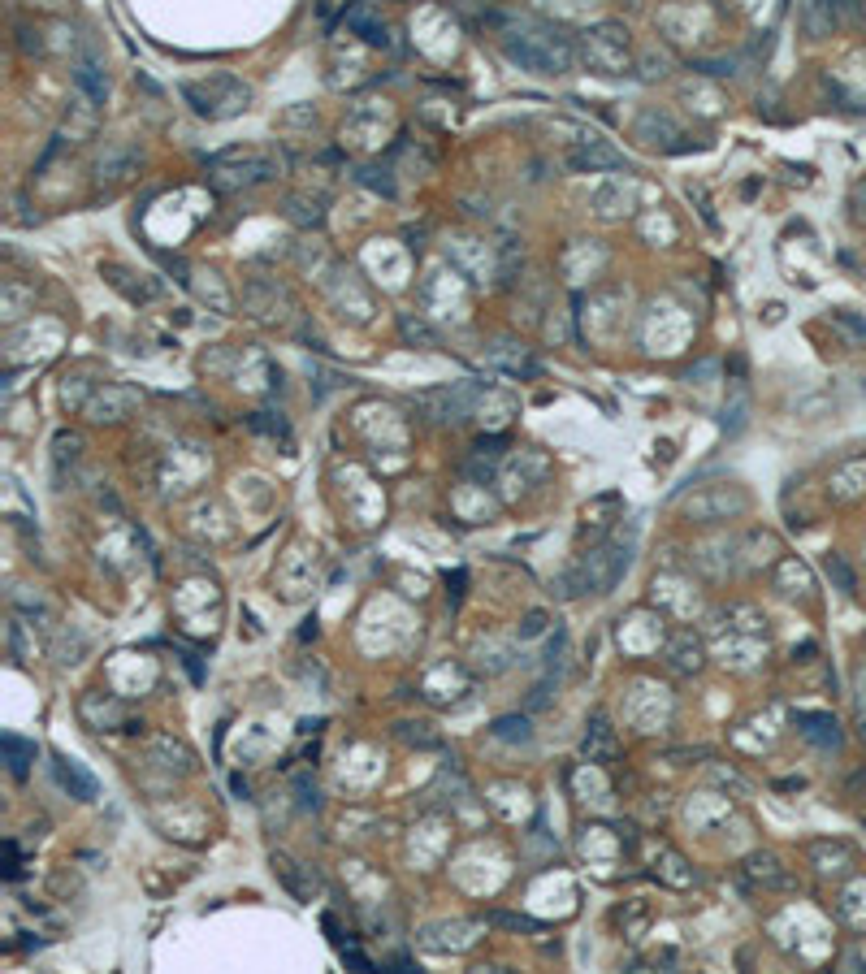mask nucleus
I'll list each match as a JSON object with an SVG mask.
<instances>
[{
  "label": "nucleus",
  "instance_id": "1",
  "mask_svg": "<svg viewBox=\"0 0 866 974\" xmlns=\"http://www.w3.org/2000/svg\"><path fill=\"white\" fill-rule=\"evenodd\" d=\"M494 35H498V48L511 65L520 70H533V74H568L576 65V48L572 39L555 31V26H542L533 18H520V13H494L490 18Z\"/></svg>",
  "mask_w": 866,
  "mask_h": 974
},
{
  "label": "nucleus",
  "instance_id": "2",
  "mask_svg": "<svg viewBox=\"0 0 866 974\" xmlns=\"http://www.w3.org/2000/svg\"><path fill=\"white\" fill-rule=\"evenodd\" d=\"M628 559L633 550L628 546H594L589 555H581L576 568H568L559 576V594L563 598H581V594H607V589L628 572Z\"/></svg>",
  "mask_w": 866,
  "mask_h": 974
},
{
  "label": "nucleus",
  "instance_id": "3",
  "mask_svg": "<svg viewBox=\"0 0 866 974\" xmlns=\"http://www.w3.org/2000/svg\"><path fill=\"white\" fill-rule=\"evenodd\" d=\"M182 96L191 100V109L200 117L221 122V117H234V113H243L247 104H252V87L239 83V78H230V74H213L208 83H187V87H182Z\"/></svg>",
  "mask_w": 866,
  "mask_h": 974
},
{
  "label": "nucleus",
  "instance_id": "4",
  "mask_svg": "<svg viewBox=\"0 0 866 974\" xmlns=\"http://www.w3.org/2000/svg\"><path fill=\"white\" fill-rule=\"evenodd\" d=\"M481 394H485L481 381H451V386H442V390L416 394V412L425 420H433V425H464V420L477 412Z\"/></svg>",
  "mask_w": 866,
  "mask_h": 974
},
{
  "label": "nucleus",
  "instance_id": "5",
  "mask_svg": "<svg viewBox=\"0 0 866 974\" xmlns=\"http://www.w3.org/2000/svg\"><path fill=\"white\" fill-rule=\"evenodd\" d=\"M581 57L594 74H624L628 70V26L624 22H598L581 39Z\"/></svg>",
  "mask_w": 866,
  "mask_h": 974
},
{
  "label": "nucleus",
  "instance_id": "6",
  "mask_svg": "<svg viewBox=\"0 0 866 974\" xmlns=\"http://www.w3.org/2000/svg\"><path fill=\"white\" fill-rule=\"evenodd\" d=\"M213 169V182L221 191H234V187H252V182H265L273 178V161L265 152H252V148H230L208 161Z\"/></svg>",
  "mask_w": 866,
  "mask_h": 974
},
{
  "label": "nucleus",
  "instance_id": "7",
  "mask_svg": "<svg viewBox=\"0 0 866 974\" xmlns=\"http://www.w3.org/2000/svg\"><path fill=\"white\" fill-rule=\"evenodd\" d=\"M745 507H750V498H745L741 490H728V485H715V490H706V494H693V498H689V503H685V516H689V520L711 524V520L741 516Z\"/></svg>",
  "mask_w": 866,
  "mask_h": 974
},
{
  "label": "nucleus",
  "instance_id": "8",
  "mask_svg": "<svg viewBox=\"0 0 866 974\" xmlns=\"http://www.w3.org/2000/svg\"><path fill=\"white\" fill-rule=\"evenodd\" d=\"M568 165L576 174H602V169H628L624 152H615L607 139H585L568 152Z\"/></svg>",
  "mask_w": 866,
  "mask_h": 974
},
{
  "label": "nucleus",
  "instance_id": "9",
  "mask_svg": "<svg viewBox=\"0 0 866 974\" xmlns=\"http://www.w3.org/2000/svg\"><path fill=\"white\" fill-rule=\"evenodd\" d=\"M343 22H347L356 35H364V44H373V48H395V39H390V26L382 22V13H377L373 0H356V5H351V9L343 13Z\"/></svg>",
  "mask_w": 866,
  "mask_h": 974
},
{
  "label": "nucleus",
  "instance_id": "10",
  "mask_svg": "<svg viewBox=\"0 0 866 974\" xmlns=\"http://www.w3.org/2000/svg\"><path fill=\"white\" fill-rule=\"evenodd\" d=\"M52 775H57V784H61L74 801H96V797H100V784L91 780V775H87L83 767H78L74 758L57 754V758H52Z\"/></svg>",
  "mask_w": 866,
  "mask_h": 974
},
{
  "label": "nucleus",
  "instance_id": "11",
  "mask_svg": "<svg viewBox=\"0 0 866 974\" xmlns=\"http://www.w3.org/2000/svg\"><path fill=\"white\" fill-rule=\"evenodd\" d=\"M797 728L819 749H841V723L832 715H823V710H797Z\"/></svg>",
  "mask_w": 866,
  "mask_h": 974
},
{
  "label": "nucleus",
  "instance_id": "12",
  "mask_svg": "<svg viewBox=\"0 0 866 974\" xmlns=\"http://www.w3.org/2000/svg\"><path fill=\"white\" fill-rule=\"evenodd\" d=\"M633 200H637V191H633V182H624V178H615V182H607V187L594 191L598 217H624L628 208H633Z\"/></svg>",
  "mask_w": 866,
  "mask_h": 974
},
{
  "label": "nucleus",
  "instance_id": "13",
  "mask_svg": "<svg viewBox=\"0 0 866 974\" xmlns=\"http://www.w3.org/2000/svg\"><path fill=\"white\" fill-rule=\"evenodd\" d=\"M836 22H841V9H836V0H806V5H802V26H806V35L823 39V35H832V31H836Z\"/></svg>",
  "mask_w": 866,
  "mask_h": 974
},
{
  "label": "nucleus",
  "instance_id": "14",
  "mask_svg": "<svg viewBox=\"0 0 866 974\" xmlns=\"http://www.w3.org/2000/svg\"><path fill=\"white\" fill-rule=\"evenodd\" d=\"M130 407H135V390H122V386H104V394L96 403L87 407L91 420H122Z\"/></svg>",
  "mask_w": 866,
  "mask_h": 974
},
{
  "label": "nucleus",
  "instance_id": "15",
  "mask_svg": "<svg viewBox=\"0 0 866 974\" xmlns=\"http://www.w3.org/2000/svg\"><path fill=\"white\" fill-rule=\"evenodd\" d=\"M0 745H5V758H9V775L13 780H26V771H31V762H35V745L22 741V736H13V732L0 736Z\"/></svg>",
  "mask_w": 866,
  "mask_h": 974
},
{
  "label": "nucleus",
  "instance_id": "16",
  "mask_svg": "<svg viewBox=\"0 0 866 974\" xmlns=\"http://www.w3.org/2000/svg\"><path fill=\"white\" fill-rule=\"evenodd\" d=\"M135 165H139V156L130 148H113L109 156H100V182H122V178H130Z\"/></svg>",
  "mask_w": 866,
  "mask_h": 974
},
{
  "label": "nucleus",
  "instance_id": "17",
  "mask_svg": "<svg viewBox=\"0 0 866 974\" xmlns=\"http://www.w3.org/2000/svg\"><path fill=\"white\" fill-rule=\"evenodd\" d=\"M607 511H620V498H615V494H602V498H594V503L585 507V533H594V537L607 533L611 529Z\"/></svg>",
  "mask_w": 866,
  "mask_h": 974
},
{
  "label": "nucleus",
  "instance_id": "18",
  "mask_svg": "<svg viewBox=\"0 0 866 974\" xmlns=\"http://www.w3.org/2000/svg\"><path fill=\"white\" fill-rule=\"evenodd\" d=\"M637 135L646 139V143H663V139H676V126H672V117L667 113H641L637 117Z\"/></svg>",
  "mask_w": 866,
  "mask_h": 974
},
{
  "label": "nucleus",
  "instance_id": "19",
  "mask_svg": "<svg viewBox=\"0 0 866 974\" xmlns=\"http://www.w3.org/2000/svg\"><path fill=\"white\" fill-rule=\"evenodd\" d=\"M498 741H507V745H529L533 741V728H529V719L524 715H503V719H494V728H490Z\"/></svg>",
  "mask_w": 866,
  "mask_h": 974
},
{
  "label": "nucleus",
  "instance_id": "20",
  "mask_svg": "<svg viewBox=\"0 0 866 974\" xmlns=\"http://www.w3.org/2000/svg\"><path fill=\"white\" fill-rule=\"evenodd\" d=\"M585 754L589 758H615V736H611V728H607V719H594V728H589V736H585Z\"/></svg>",
  "mask_w": 866,
  "mask_h": 974
},
{
  "label": "nucleus",
  "instance_id": "21",
  "mask_svg": "<svg viewBox=\"0 0 866 974\" xmlns=\"http://www.w3.org/2000/svg\"><path fill=\"white\" fill-rule=\"evenodd\" d=\"M74 78H78V87H83L91 100H104V91H109V78H104V70H100L96 61H83L74 70Z\"/></svg>",
  "mask_w": 866,
  "mask_h": 974
},
{
  "label": "nucleus",
  "instance_id": "22",
  "mask_svg": "<svg viewBox=\"0 0 866 974\" xmlns=\"http://www.w3.org/2000/svg\"><path fill=\"white\" fill-rule=\"evenodd\" d=\"M291 221H299V226H317V221H321V204L317 200H304V195H291Z\"/></svg>",
  "mask_w": 866,
  "mask_h": 974
},
{
  "label": "nucleus",
  "instance_id": "23",
  "mask_svg": "<svg viewBox=\"0 0 866 974\" xmlns=\"http://www.w3.org/2000/svg\"><path fill=\"white\" fill-rule=\"evenodd\" d=\"M356 178L364 182V187L382 191V195H395V182H390V169H377V165H369V169H360Z\"/></svg>",
  "mask_w": 866,
  "mask_h": 974
},
{
  "label": "nucleus",
  "instance_id": "24",
  "mask_svg": "<svg viewBox=\"0 0 866 974\" xmlns=\"http://www.w3.org/2000/svg\"><path fill=\"white\" fill-rule=\"evenodd\" d=\"M750 875H767V884H784V875L776 871V858H771V853H754V858H750Z\"/></svg>",
  "mask_w": 866,
  "mask_h": 974
},
{
  "label": "nucleus",
  "instance_id": "25",
  "mask_svg": "<svg viewBox=\"0 0 866 974\" xmlns=\"http://www.w3.org/2000/svg\"><path fill=\"white\" fill-rule=\"evenodd\" d=\"M828 576L845 589V594H854V572H849V563L841 555H828Z\"/></svg>",
  "mask_w": 866,
  "mask_h": 974
},
{
  "label": "nucleus",
  "instance_id": "26",
  "mask_svg": "<svg viewBox=\"0 0 866 974\" xmlns=\"http://www.w3.org/2000/svg\"><path fill=\"white\" fill-rule=\"evenodd\" d=\"M537 633H546V611H529V615H524V624H520V637L524 641L537 637Z\"/></svg>",
  "mask_w": 866,
  "mask_h": 974
},
{
  "label": "nucleus",
  "instance_id": "27",
  "mask_svg": "<svg viewBox=\"0 0 866 974\" xmlns=\"http://www.w3.org/2000/svg\"><path fill=\"white\" fill-rule=\"evenodd\" d=\"M399 325H403V334H408L412 342H425V347H433V342H438V338H433V334H429V329H425L421 321H412V317H403Z\"/></svg>",
  "mask_w": 866,
  "mask_h": 974
},
{
  "label": "nucleus",
  "instance_id": "28",
  "mask_svg": "<svg viewBox=\"0 0 866 974\" xmlns=\"http://www.w3.org/2000/svg\"><path fill=\"white\" fill-rule=\"evenodd\" d=\"M858 732H862V741H866V667L858 671Z\"/></svg>",
  "mask_w": 866,
  "mask_h": 974
},
{
  "label": "nucleus",
  "instance_id": "29",
  "mask_svg": "<svg viewBox=\"0 0 866 974\" xmlns=\"http://www.w3.org/2000/svg\"><path fill=\"white\" fill-rule=\"evenodd\" d=\"M494 923H503V927H516V931H542L533 923V918H520V914H494Z\"/></svg>",
  "mask_w": 866,
  "mask_h": 974
},
{
  "label": "nucleus",
  "instance_id": "30",
  "mask_svg": "<svg viewBox=\"0 0 866 974\" xmlns=\"http://www.w3.org/2000/svg\"><path fill=\"white\" fill-rule=\"evenodd\" d=\"M724 425H728L732 433H737V429L745 425V399H737L732 407H724Z\"/></svg>",
  "mask_w": 866,
  "mask_h": 974
},
{
  "label": "nucleus",
  "instance_id": "31",
  "mask_svg": "<svg viewBox=\"0 0 866 974\" xmlns=\"http://www.w3.org/2000/svg\"><path fill=\"white\" fill-rule=\"evenodd\" d=\"M35 5H61V0H35Z\"/></svg>",
  "mask_w": 866,
  "mask_h": 974
}]
</instances>
